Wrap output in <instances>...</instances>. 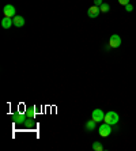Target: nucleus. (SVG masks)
I'll use <instances>...</instances> for the list:
<instances>
[{
	"instance_id": "nucleus-1",
	"label": "nucleus",
	"mask_w": 136,
	"mask_h": 151,
	"mask_svg": "<svg viewBox=\"0 0 136 151\" xmlns=\"http://www.w3.org/2000/svg\"><path fill=\"white\" fill-rule=\"evenodd\" d=\"M104 121L105 123L110 124V125H114V124L119 123V114L113 110H109V112L105 113V117H104Z\"/></svg>"
},
{
	"instance_id": "nucleus-2",
	"label": "nucleus",
	"mask_w": 136,
	"mask_h": 151,
	"mask_svg": "<svg viewBox=\"0 0 136 151\" xmlns=\"http://www.w3.org/2000/svg\"><path fill=\"white\" fill-rule=\"evenodd\" d=\"M112 125L108 123H104L102 125H99V128H98V132H99V135H101L102 137H106L109 136V135L112 134Z\"/></svg>"
},
{
	"instance_id": "nucleus-3",
	"label": "nucleus",
	"mask_w": 136,
	"mask_h": 151,
	"mask_svg": "<svg viewBox=\"0 0 136 151\" xmlns=\"http://www.w3.org/2000/svg\"><path fill=\"white\" fill-rule=\"evenodd\" d=\"M121 45V37L119 34H113L109 38V46L110 48H119Z\"/></svg>"
},
{
	"instance_id": "nucleus-4",
	"label": "nucleus",
	"mask_w": 136,
	"mask_h": 151,
	"mask_svg": "<svg viewBox=\"0 0 136 151\" xmlns=\"http://www.w3.org/2000/svg\"><path fill=\"white\" fill-rule=\"evenodd\" d=\"M29 117L26 114H22V113H15L12 116V120H14L15 124H19V125H24V123L27 121Z\"/></svg>"
},
{
	"instance_id": "nucleus-5",
	"label": "nucleus",
	"mask_w": 136,
	"mask_h": 151,
	"mask_svg": "<svg viewBox=\"0 0 136 151\" xmlns=\"http://www.w3.org/2000/svg\"><path fill=\"white\" fill-rule=\"evenodd\" d=\"M3 12H4V17L14 18L15 14H17V10H15V7L12 6V4H7V6H4Z\"/></svg>"
},
{
	"instance_id": "nucleus-6",
	"label": "nucleus",
	"mask_w": 136,
	"mask_h": 151,
	"mask_svg": "<svg viewBox=\"0 0 136 151\" xmlns=\"http://www.w3.org/2000/svg\"><path fill=\"white\" fill-rule=\"evenodd\" d=\"M104 117H105V113L102 112L101 109H95L91 114V119L94 120L95 123H99V121H104Z\"/></svg>"
},
{
	"instance_id": "nucleus-7",
	"label": "nucleus",
	"mask_w": 136,
	"mask_h": 151,
	"mask_svg": "<svg viewBox=\"0 0 136 151\" xmlns=\"http://www.w3.org/2000/svg\"><path fill=\"white\" fill-rule=\"evenodd\" d=\"M99 14H101V10H99V7H98V6H93V7H90L87 10L89 18H97Z\"/></svg>"
},
{
	"instance_id": "nucleus-8",
	"label": "nucleus",
	"mask_w": 136,
	"mask_h": 151,
	"mask_svg": "<svg viewBox=\"0 0 136 151\" xmlns=\"http://www.w3.org/2000/svg\"><path fill=\"white\" fill-rule=\"evenodd\" d=\"M12 21H14V26H17V27L24 26V18L21 17V15H15V17L12 18Z\"/></svg>"
},
{
	"instance_id": "nucleus-9",
	"label": "nucleus",
	"mask_w": 136,
	"mask_h": 151,
	"mask_svg": "<svg viewBox=\"0 0 136 151\" xmlns=\"http://www.w3.org/2000/svg\"><path fill=\"white\" fill-rule=\"evenodd\" d=\"M12 25H14L12 18H8V17H4L3 18V21H1V27H3V29H10Z\"/></svg>"
},
{
	"instance_id": "nucleus-10",
	"label": "nucleus",
	"mask_w": 136,
	"mask_h": 151,
	"mask_svg": "<svg viewBox=\"0 0 136 151\" xmlns=\"http://www.w3.org/2000/svg\"><path fill=\"white\" fill-rule=\"evenodd\" d=\"M95 124H97V123L91 119L90 121H87V123H86V125H84V127H86V129H87V131H94L95 129Z\"/></svg>"
},
{
	"instance_id": "nucleus-11",
	"label": "nucleus",
	"mask_w": 136,
	"mask_h": 151,
	"mask_svg": "<svg viewBox=\"0 0 136 151\" xmlns=\"http://www.w3.org/2000/svg\"><path fill=\"white\" fill-rule=\"evenodd\" d=\"M93 150H95V151H102V150H104V146H102L99 142H94V143H93Z\"/></svg>"
},
{
	"instance_id": "nucleus-12",
	"label": "nucleus",
	"mask_w": 136,
	"mask_h": 151,
	"mask_svg": "<svg viewBox=\"0 0 136 151\" xmlns=\"http://www.w3.org/2000/svg\"><path fill=\"white\" fill-rule=\"evenodd\" d=\"M34 114H35V112H34V108H29L27 110H26V116L29 117V119H34Z\"/></svg>"
},
{
	"instance_id": "nucleus-13",
	"label": "nucleus",
	"mask_w": 136,
	"mask_h": 151,
	"mask_svg": "<svg viewBox=\"0 0 136 151\" xmlns=\"http://www.w3.org/2000/svg\"><path fill=\"white\" fill-rule=\"evenodd\" d=\"M99 10H101V12H108V11L110 10V7H109V4L104 3V4L101 6V7H99Z\"/></svg>"
},
{
	"instance_id": "nucleus-14",
	"label": "nucleus",
	"mask_w": 136,
	"mask_h": 151,
	"mask_svg": "<svg viewBox=\"0 0 136 151\" xmlns=\"http://www.w3.org/2000/svg\"><path fill=\"white\" fill-rule=\"evenodd\" d=\"M125 11H128V12L133 11V6H132V4H127V6H125Z\"/></svg>"
},
{
	"instance_id": "nucleus-15",
	"label": "nucleus",
	"mask_w": 136,
	"mask_h": 151,
	"mask_svg": "<svg viewBox=\"0 0 136 151\" xmlns=\"http://www.w3.org/2000/svg\"><path fill=\"white\" fill-rule=\"evenodd\" d=\"M102 4H104V1H102V0H94V6H98V7H101Z\"/></svg>"
},
{
	"instance_id": "nucleus-16",
	"label": "nucleus",
	"mask_w": 136,
	"mask_h": 151,
	"mask_svg": "<svg viewBox=\"0 0 136 151\" xmlns=\"http://www.w3.org/2000/svg\"><path fill=\"white\" fill-rule=\"evenodd\" d=\"M119 3L121 6H127V4H129V0H119Z\"/></svg>"
}]
</instances>
